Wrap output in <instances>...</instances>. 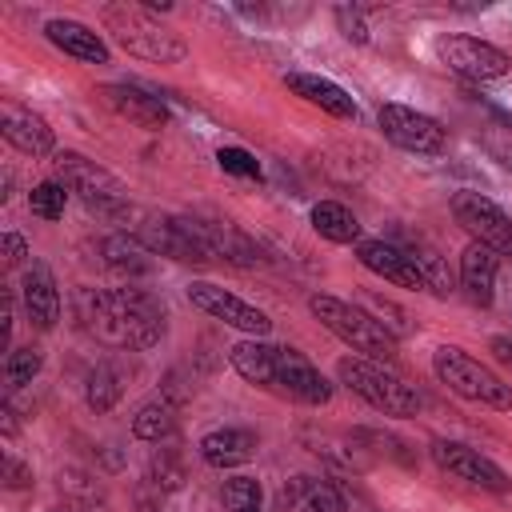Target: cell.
Returning <instances> with one entry per match:
<instances>
[{
	"instance_id": "6da1fadb",
	"label": "cell",
	"mask_w": 512,
	"mask_h": 512,
	"mask_svg": "<svg viewBox=\"0 0 512 512\" xmlns=\"http://www.w3.org/2000/svg\"><path fill=\"white\" fill-rule=\"evenodd\" d=\"M80 324L108 348L144 352L164 336V308L144 288L80 292Z\"/></svg>"
},
{
	"instance_id": "7a4b0ae2",
	"label": "cell",
	"mask_w": 512,
	"mask_h": 512,
	"mask_svg": "<svg viewBox=\"0 0 512 512\" xmlns=\"http://www.w3.org/2000/svg\"><path fill=\"white\" fill-rule=\"evenodd\" d=\"M308 312H312L340 344H348L356 356H368V360H380V364L392 368V360H396V336H392L368 308L348 304V300L328 296V292H316V296L308 300Z\"/></svg>"
},
{
	"instance_id": "3957f363",
	"label": "cell",
	"mask_w": 512,
	"mask_h": 512,
	"mask_svg": "<svg viewBox=\"0 0 512 512\" xmlns=\"http://www.w3.org/2000/svg\"><path fill=\"white\" fill-rule=\"evenodd\" d=\"M432 372H436V380H440L448 392H456L460 400L480 404V408H492V412H512V384H508L496 368H488L484 360L468 356L464 348L440 344V348L432 352Z\"/></svg>"
},
{
	"instance_id": "277c9868",
	"label": "cell",
	"mask_w": 512,
	"mask_h": 512,
	"mask_svg": "<svg viewBox=\"0 0 512 512\" xmlns=\"http://www.w3.org/2000/svg\"><path fill=\"white\" fill-rule=\"evenodd\" d=\"M104 28L136 60H148V64H180L188 56V44L172 28H164L152 12H144L140 4H108L104 8Z\"/></svg>"
},
{
	"instance_id": "5b68a950",
	"label": "cell",
	"mask_w": 512,
	"mask_h": 512,
	"mask_svg": "<svg viewBox=\"0 0 512 512\" xmlns=\"http://www.w3.org/2000/svg\"><path fill=\"white\" fill-rule=\"evenodd\" d=\"M336 376L348 392H356L364 404H372L384 416H416L420 412V396L412 384H404L388 364L368 360V356H340Z\"/></svg>"
},
{
	"instance_id": "8992f818",
	"label": "cell",
	"mask_w": 512,
	"mask_h": 512,
	"mask_svg": "<svg viewBox=\"0 0 512 512\" xmlns=\"http://www.w3.org/2000/svg\"><path fill=\"white\" fill-rule=\"evenodd\" d=\"M52 168H56L52 180H60L68 192H76L92 212L120 216L128 208V188L108 168H100L96 160H88L84 152H56L52 156Z\"/></svg>"
},
{
	"instance_id": "52a82bcc",
	"label": "cell",
	"mask_w": 512,
	"mask_h": 512,
	"mask_svg": "<svg viewBox=\"0 0 512 512\" xmlns=\"http://www.w3.org/2000/svg\"><path fill=\"white\" fill-rule=\"evenodd\" d=\"M184 296H188V304H192L196 312H204V316H212V320H220V324H228V328H236V332H244V336H256V340H260V336L272 332L268 312H260L256 304L240 300L236 292H228V288H220V284L192 280V284L184 288Z\"/></svg>"
},
{
	"instance_id": "ba28073f",
	"label": "cell",
	"mask_w": 512,
	"mask_h": 512,
	"mask_svg": "<svg viewBox=\"0 0 512 512\" xmlns=\"http://www.w3.org/2000/svg\"><path fill=\"white\" fill-rule=\"evenodd\" d=\"M376 120H380L384 140H392V144L404 148V152H416V156H440V152L448 148V132H444V124H440L436 116H428V112L408 108V104H384V108L376 112Z\"/></svg>"
},
{
	"instance_id": "9c48e42d",
	"label": "cell",
	"mask_w": 512,
	"mask_h": 512,
	"mask_svg": "<svg viewBox=\"0 0 512 512\" xmlns=\"http://www.w3.org/2000/svg\"><path fill=\"white\" fill-rule=\"evenodd\" d=\"M268 392H280L296 404H328L332 400V384L328 376L300 352V348H288V344H276V356H272V388Z\"/></svg>"
},
{
	"instance_id": "30bf717a",
	"label": "cell",
	"mask_w": 512,
	"mask_h": 512,
	"mask_svg": "<svg viewBox=\"0 0 512 512\" xmlns=\"http://www.w3.org/2000/svg\"><path fill=\"white\" fill-rule=\"evenodd\" d=\"M436 56H440V64L448 72H456L464 80H476V84L480 80H500L512 68L508 52L488 44V40H480V36H440L436 40Z\"/></svg>"
},
{
	"instance_id": "8fae6325",
	"label": "cell",
	"mask_w": 512,
	"mask_h": 512,
	"mask_svg": "<svg viewBox=\"0 0 512 512\" xmlns=\"http://www.w3.org/2000/svg\"><path fill=\"white\" fill-rule=\"evenodd\" d=\"M452 216H456V224H460L476 244H488L492 252L512 256V216H508L496 200H488V196L464 188V192L452 196Z\"/></svg>"
},
{
	"instance_id": "7c38bea8",
	"label": "cell",
	"mask_w": 512,
	"mask_h": 512,
	"mask_svg": "<svg viewBox=\"0 0 512 512\" xmlns=\"http://www.w3.org/2000/svg\"><path fill=\"white\" fill-rule=\"evenodd\" d=\"M432 460L440 472H448L472 488H484V492H508V484H512L496 460H488L484 452H476L472 444H460V440H436Z\"/></svg>"
},
{
	"instance_id": "4fadbf2b",
	"label": "cell",
	"mask_w": 512,
	"mask_h": 512,
	"mask_svg": "<svg viewBox=\"0 0 512 512\" xmlns=\"http://www.w3.org/2000/svg\"><path fill=\"white\" fill-rule=\"evenodd\" d=\"M140 240L148 244V252H160V256H172V260H184V264H212V248L200 232V220H188V216H168V220H152Z\"/></svg>"
},
{
	"instance_id": "5bb4252c",
	"label": "cell",
	"mask_w": 512,
	"mask_h": 512,
	"mask_svg": "<svg viewBox=\"0 0 512 512\" xmlns=\"http://www.w3.org/2000/svg\"><path fill=\"white\" fill-rule=\"evenodd\" d=\"M356 260H360L372 276H380V280H388V284H396V288H412V292L428 288L424 276H420V268L412 264V256H408L400 244H392V240H360V244H356Z\"/></svg>"
},
{
	"instance_id": "9a60e30c",
	"label": "cell",
	"mask_w": 512,
	"mask_h": 512,
	"mask_svg": "<svg viewBox=\"0 0 512 512\" xmlns=\"http://www.w3.org/2000/svg\"><path fill=\"white\" fill-rule=\"evenodd\" d=\"M0 132L4 140L24 152V156H56V136L48 128L44 116H36L32 108H20V104H4L0 108Z\"/></svg>"
},
{
	"instance_id": "2e32d148",
	"label": "cell",
	"mask_w": 512,
	"mask_h": 512,
	"mask_svg": "<svg viewBox=\"0 0 512 512\" xmlns=\"http://www.w3.org/2000/svg\"><path fill=\"white\" fill-rule=\"evenodd\" d=\"M100 96H104V104H108L116 116H124V120H132V124H140V128H148V132H160V128L168 124L164 100H160L156 92L140 88V84H104Z\"/></svg>"
},
{
	"instance_id": "e0dca14e",
	"label": "cell",
	"mask_w": 512,
	"mask_h": 512,
	"mask_svg": "<svg viewBox=\"0 0 512 512\" xmlns=\"http://www.w3.org/2000/svg\"><path fill=\"white\" fill-rule=\"evenodd\" d=\"M44 36H48V44H56L64 56H76V60L96 64V68L112 64V48L104 44V36H100L96 28H88V24H80V20L56 16V20L44 24Z\"/></svg>"
},
{
	"instance_id": "ac0fdd59",
	"label": "cell",
	"mask_w": 512,
	"mask_h": 512,
	"mask_svg": "<svg viewBox=\"0 0 512 512\" xmlns=\"http://www.w3.org/2000/svg\"><path fill=\"white\" fill-rule=\"evenodd\" d=\"M284 84H288L304 104H312V108H320V112H328V116H336V120H352V116H356V100H352L336 80H328V76H316V72H288Z\"/></svg>"
},
{
	"instance_id": "d6986e66",
	"label": "cell",
	"mask_w": 512,
	"mask_h": 512,
	"mask_svg": "<svg viewBox=\"0 0 512 512\" xmlns=\"http://www.w3.org/2000/svg\"><path fill=\"white\" fill-rule=\"evenodd\" d=\"M496 268H500V252H492L488 244H468L460 252V288L472 304L488 308L496 296Z\"/></svg>"
},
{
	"instance_id": "ffe728a7",
	"label": "cell",
	"mask_w": 512,
	"mask_h": 512,
	"mask_svg": "<svg viewBox=\"0 0 512 512\" xmlns=\"http://www.w3.org/2000/svg\"><path fill=\"white\" fill-rule=\"evenodd\" d=\"M20 296H24V312L36 328H52L60 320V292H56V280H52V268L32 260L24 280H20Z\"/></svg>"
},
{
	"instance_id": "44dd1931",
	"label": "cell",
	"mask_w": 512,
	"mask_h": 512,
	"mask_svg": "<svg viewBox=\"0 0 512 512\" xmlns=\"http://www.w3.org/2000/svg\"><path fill=\"white\" fill-rule=\"evenodd\" d=\"M200 460L208 464V468H240V464H248L252 456H256V432H248V428H216V432H208V436H200Z\"/></svg>"
},
{
	"instance_id": "7402d4cb",
	"label": "cell",
	"mask_w": 512,
	"mask_h": 512,
	"mask_svg": "<svg viewBox=\"0 0 512 512\" xmlns=\"http://www.w3.org/2000/svg\"><path fill=\"white\" fill-rule=\"evenodd\" d=\"M280 504L284 512H348L340 488L316 476H292L280 492Z\"/></svg>"
},
{
	"instance_id": "603a6c76",
	"label": "cell",
	"mask_w": 512,
	"mask_h": 512,
	"mask_svg": "<svg viewBox=\"0 0 512 512\" xmlns=\"http://www.w3.org/2000/svg\"><path fill=\"white\" fill-rule=\"evenodd\" d=\"M200 232H204V240H208L216 260H228V264H240V268L260 264V248L236 224H228V220L224 224L220 220H200Z\"/></svg>"
},
{
	"instance_id": "cb8c5ba5",
	"label": "cell",
	"mask_w": 512,
	"mask_h": 512,
	"mask_svg": "<svg viewBox=\"0 0 512 512\" xmlns=\"http://www.w3.org/2000/svg\"><path fill=\"white\" fill-rule=\"evenodd\" d=\"M272 356H276V344L256 340V336H248V340H240V344L228 348L232 368H236L248 384H256V388H272Z\"/></svg>"
},
{
	"instance_id": "d4e9b609",
	"label": "cell",
	"mask_w": 512,
	"mask_h": 512,
	"mask_svg": "<svg viewBox=\"0 0 512 512\" xmlns=\"http://www.w3.org/2000/svg\"><path fill=\"white\" fill-rule=\"evenodd\" d=\"M308 220H312L316 236H324L332 244H360V220L340 200H316Z\"/></svg>"
},
{
	"instance_id": "484cf974",
	"label": "cell",
	"mask_w": 512,
	"mask_h": 512,
	"mask_svg": "<svg viewBox=\"0 0 512 512\" xmlns=\"http://www.w3.org/2000/svg\"><path fill=\"white\" fill-rule=\"evenodd\" d=\"M176 432V408L168 400H148L136 408L132 416V436L136 440H148V444H160Z\"/></svg>"
},
{
	"instance_id": "4316f807",
	"label": "cell",
	"mask_w": 512,
	"mask_h": 512,
	"mask_svg": "<svg viewBox=\"0 0 512 512\" xmlns=\"http://www.w3.org/2000/svg\"><path fill=\"white\" fill-rule=\"evenodd\" d=\"M100 252H104V260H108L112 268L132 272V276H140V272L152 268V252H148V244H144L140 236H108V240L100 244Z\"/></svg>"
},
{
	"instance_id": "83f0119b",
	"label": "cell",
	"mask_w": 512,
	"mask_h": 512,
	"mask_svg": "<svg viewBox=\"0 0 512 512\" xmlns=\"http://www.w3.org/2000/svg\"><path fill=\"white\" fill-rule=\"evenodd\" d=\"M40 368H44V352L36 344H24V348L4 352V368L0 372H4L8 388H24V384H32L40 376Z\"/></svg>"
},
{
	"instance_id": "f1b7e54d",
	"label": "cell",
	"mask_w": 512,
	"mask_h": 512,
	"mask_svg": "<svg viewBox=\"0 0 512 512\" xmlns=\"http://www.w3.org/2000/svg\"><path fill=\"white\" fill-rule=\"evenodd\" d=\"M120 392H124V384H120V372H116L112 364H96V368L88 372L84 400H88L92 412H108V408L120 400Z\"/></svg>"
},
{
	"instance_id": "f546056e",
	"label": "cell",
	"mask_w": 512,
	"mask_h": 512,
	"mask_svg": "<svg viewBox=\"0 0 512 512\" xmlns=\"http://www.w3.org/2000/svg\"><path fill=\"white\" fill-rule=\"evenodd\" d=\"M220 500L228 512H252V508H264V488L256 476H232V480H224Z\"/></svg>"
},
{
	"instance_id": "4dcf8cb0",
	"label": "cell",
	"mask_w": 512,
	"mask_h": 512,
	"mask_svg": "<svg viewBox=\"0 0 512 512\" xmlns=\"http://www.w3.org/2000/svg\"><path fill=\"white\" fill-rule=\"evenodd\" d=\"M28 208H32V216H40V220H60L64 208H68V188H64L60 180H40V184L28 192Z\"/></svg>"
},
{
	"instance_id": "1f68e13d",
	"label": "cell",
	"mask_w": 512,
	"mask_h": 512,
	"mask_svg": "<svg viewBox=\"0 0 512 512\" xmlns=\"http://www.w3.org/2000/svg\"><path fill=\"white\" fill-rule=\"evenodd\" d=\"M400 248H404V244H400ZM404 252H408V256H412V264L420 268V276H424L428 292H440V296H444V292H448V284H452L448 264H444V260H440V256H436L428 244H420V240H416L412 248H404Z\"/></svg>"
},
{
	"instance_id": "d6a6232c",
	"label": "cell",
	"mask_w": 512,
	"mask_h": 512,
	"mask_svg": "<svg viewBox=\"0 0 512 512\" xmlns=\"http://www.w3.org/2000/svg\"><path fill=\"white\" fill-rule=\"evenodd\" d=\"M216 164H220L228 176L260 180V160H256L248 148H220V152H216Z\"/></svg>"
},
{
	"instance_id": "836d02e7",
	"label": "cell",
	"mask_w": 512,
	"mask_h": 512,
	"mask_svg": "<svg viewBox=\"0 0 512 512\" xmlns=\"http://www.w3.org/2000/svg\"><path fill=\"white\" fill-rule=\"evenodd\" d=\"M0 480H4V488H8V492L32 488V468H28V464H24L20 456L4 452V460H0Z\"/></svg>"
},
{
	"instance_id": "e575fe53",
	"label": "cell",
	"mask_w": 512,
	"mask_h": 512,
	"mask_svg": "<svg viewBox=\"0 0 512 512\" xmlns=\"http://www.w3.org/2000/svg\"><path fill=\"white\" fill-rule=\"evenodd\" d=\"M180 480H184V472H180L176 456H172V452H160V456L152 460V484L164 488V492H172V488H180Z\"/></svg>"
},
{
	"instance_id": "d590c367",
	"label": "cell",
	"mask_w": 512,
	"mask_h": 512,
	"mask_svg": "<svg viewBox=\"0 0 512 512\" xmlns=\"http://www.w3.org/2000/svg\"><path fill=\"white\" fill-rule=\"evenodd\" d=\"M336 20H340V28H344V36H348V40H356V44H364V40H368V32H364V24H360V12L336 8Z\"/></svg>"
},
{
	"instance_id": "8d00e7d4",
	"label": "cell",
	"mask_w": 512,
	"mask_h": 512,
	"mask_svg": "<svg viewBox=\"0 0 512 512\" xmlns=\"http://www.w3.org/2000/svg\"><path fill=\"white\" fill-rule=\"evenodd\" d=\"M0 252H4V264H8V268H16V264H24V256H28V244H24L16 232H8V236H4V244H0Z\"/></svg>"
},
{
	"instance_id": "74e56055",
	"label": "cell",
	"mask_w": 512,
	"mask_h": 512,
	"mask_svg": "<svg viewBox=\"0 0 512 512\" xmlns=\"http://www.w3.org/2000/svg\"><path fill=\"white\" fill-rule=\"evenodd\" d=\"M492 352H496L500 364L512 368V336H492Z\"/></svg>"
},
{
	"instance_id": "f35d334b",
	"label": "cell",
	"mask_w": 512,
	"mask_h": 512,
	"mask_svg": "<svg viewBox=\"0 0 512 512\" xmlns=\"http://www.w3.org/2000/svg\"><path fill=\"white\" fill-rule=\"evenodd\" d=\"M52 512H92L88 504H60V508H52Z\"/></svg>"
},
{
	"instance_id": "ab89813d",
	"label": "cell",
	"mask_w": 512,
	"mask_h": 512,
	"mask_svg": "<svg viewBox=\"0 0 512 512\" xmlns=\"http://www.w3.org/2000/svg\"><path fill=\"white\" fill-rule=\"evenodd\" d=\"M140 508H144V512H164V508H160V504H148V500H144V504H140Z\"/></svg>"
},
{
	"instance_id": "60d3db41",
	"label": "cell",
	"mask_w": 512,
	"mask_h": 512,
	"mask_svg": "<svg viewBox=\"0 0 512 512\" xmlns=\"http://www.w3.org/2000/svg\"><path fill=\"white\" fill-rule=\"evenodd\" d=\"M252 512H264V508H252Z\"/></svg>"
}]
</instances>
